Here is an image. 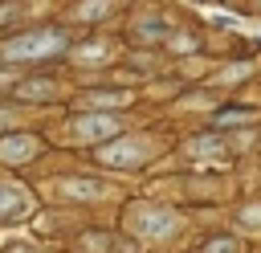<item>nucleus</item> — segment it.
I'll use <instances>...</instances> for the list:
<instances>
[{
  "label": "nucleus",
  "mask_w": 261,
  "mask_h": 253,
  "mask_svg": "<svg viewBox=\"0 0 261 253\" xmlns=\"http://www.w3.org/2000/svg\"><path fill=\"white\" fill-rule=\"evenodd\" d=\"M253 65L249 61H241V65H232V69H224V73H216V82H237V78H245Z\"/></svg>",
  "instance_id": "16"
},
{
  "label": "nucleus",
  "mask_w": 261,
  "mask_h": 253,
  "mask_svg": "<svg viewBox=\"0 0 261 253\" xmlns=\"http://www.w3.org/2000/svg\"><path fill=\"white\" fill-rule=\"evenodd\" d=\"M126 229L135 233V237H143V241H163V237H175L179 233V216L171 212V208H163V204H130L126 208Z\"/></svg>",
  "instance_id": "2"
},
{
  "label": "nucleus",
  "mask_w": 261,
  "mask_h": 253,
  "mask_svg": "<svg viewBox=\"0 0 261 253\" xmlns=\"http://www.w3.org/2000/svg\"><path fill=\"white\" fill-rule=\"evenodd\" d=\"M118 118L114 114H102V110H86L69 122V139L73 143H102V139H114L118 135Z\"/></svg>",
  "instance_id": "4"
},
{
  "label": "nucleus",
  "mask_w": 261,
  "mask_h": 253,
  "mask_svg": "<svg viewBox=\"0 0 261 253\" xmlns=\"http://www.w3.org/2000/svg\"><path fill=\"white\" fill-rule=\"evenodd\" d=\"M41 151V139L37 135H8V139H0V163H24V159H33Z\"/></svg>",
  "instance_id": "7"
},
{
  "label": "nucleus",
  "mask_w": 261,
  "mask_h": 253,
  "mask_svg": "<svg viewBox=\"0 0 261 253\" xmlns=\"http://www.w3.org/2000/svg\"><path fill=\"white\" fill-rule=\"evenodd\" d=\"M12 253H33V249H12Z\"/></svg>",
  "instance_id": "19"
},
{
  "label": "nucleus",
  "mask_w": 261,
  "mask_h": 253,
  "mask_svg": "<svg viewBox=\"0 0 261 253\" xmlns=\"http://www.w3.org/2000/svg\"><path fill=\"white\" fill-rule=\"evenodd\" d=\"M8 122H16V114H12V110H4V106H0V127H8Z\"/></svg>",
  "instance_id": "18"
},
{
  "label": "nucleus",
  "mask_w": 261,
  "mask_h": 253,
  "mask_svg": "<svg viewBox=\"0 0 261 253\" xmlns=\"http://www.w3.org/2000/svg\"><path fill=\"white\" fill-rule=\"evenodd\" d=\"M57 94H61V86L53 78H29V82L16 86V98H24V102H49Z\"/></svg>",
  "instance_id": "10"
},
{
  "label": "nucleus",
  "mask_w": 261,
  "mask_h": 253,
  "mask_svg": "<svg viewBox=\"0 0 261 253\" xmlns=\"http://www.w3.org/2000/svg\"><path fill=\"white\" fill-rule=\"evenodd\" d=\"M57 200H102V180H90V175H69V180H49L45 184Z\"/></svg>",
  "instance_id": "5"
},
{
  "label": "nucleus",
  "mask_w": 261,
  "mask_h": 253,
  "mask_svg": "<svg viewBox=\"0 0 261 253\" xmlns=\"http://www.w3.org/2000/svg\"><path fill=\"white\" fill-rule=\"evenodd\" d=\"M106 53V45H86V49H77V57H82V65H90L94 57H102Z\"/></svg>",
  "instance_id": "17"
},
{
  "label": "nucleus",
  "mask_w": 261,
  "mask_h": 253,
  "mask_svg": "<svg viewBox=\"0 0 261 253\" xmlns=\"http://www.w3.org/2000/svg\"><path fill=\"white\" fill-rule=\"evenodd\" d=\"M200 253H241V245H237L232 237H216V241H208Z\"/></svg>",
  "instance_id": "15"
},
{
  "label": "nucleus",
  "mask_w": 261,
  "mask_h": 253,
  "mask_svg": "<svg viewBox=\"0 0 261 253\" xmlns=\"http://www.w3.org/2000/svg\"><path fill=\"white\" fill-rule=\"evenodd\" d=\"M65 49H69L65 29H33V33L0 41V57L4 61H45V57L65 53Z\"/></svg>",
  "instance_id": "1"
},
{
  "label": "nucleus",
  "mask_w": 261,
  "mask_h": 253,
  "mask_svg": "<svg viewBox=\"0 0 261 253\" xmlns=\"http://www.w3.org/2000/svg\"><path fill=\"white\" fill-rule=\"evenodd\" d=\"M237 224H241V233L261 237V200H257V204H245V208L237 212Z\"/></svg>",
  "instance_id": "12"
},
{
  "label": "nucleus",
  "mask_w": 261,
  "mask_h": 253,
  "mask_svg": "<svg viewBox=\"0 0 261 253\" xmlns=\"http://www.w3.org/2000/svg\"><path fill=\"white\" fill-rule=\"evenodd\" d=\"M86 102L98 110V106H122V102H130V94H122V90H94V94H86Z\"/></svg>",
  "instance_id": "14"
},
{
  "label": "nucleus",
  "mask_w": 261,
  "mask_h": 253,
  "mask_svg": "<svg viewBox=\"0 0 261 253\" xmlns=\"http://www.w3.org/2000/svg\"><path fill=\"white\" fill-rule=\"evenodd\" d=\"M82 249L86 253H135V245L122 241V237H114V233H86Z\"/></svg>",
  "instance_id": "9"
},
{
  "label": "nucleus",
  "mask_w": 261,
  "mask_h": 253,
  "mask_svg": "<svg viewBox=\"0 0 261 253\" xmlns=\"http://www.w3.org/2000/svg\"><path fill=\"white\" fill-rule=\"evenodd\" d=\"M184 155H188L192 163H220V159H228V143H224L220 135H196V139L184 147Z\"/></svg>",
  "instance_id": "6"
},
{
  "label": "nucleus",
  "mask_w": 261,
  "mask_h": 253,
  "mask_svg": "<svg viewBox=\"0 0 261 253\" xmlns=\"http://www.w3.org/2000/svg\"><path fill=\"white\" fill-rule=\"evenodd\" d=\"M106 12H110V0H86V4L69 8L73 20H98V16H106Z\"/></svg>",
  "instance_id": "13"
},
{
  "label": "nucleus",
  "mask_w": 261,
  "mask_h": 253,
  "mask_svg": "<svg viewBox=\"0 0 261 253\" xmlns=\"http://www.w3.org/2000/svg\"><path fill=\"white\" fill-rule=\"evenodd\" d=\"M33 212V196L16 184H0V220H20Z\"/></svg>",
  "instance_id": "8"
},
{
  "label": "nucleus",
  "mask_w": 261,
  "mask_h": 253,
  "mask_svg": "<svg viewBox=\"0 0 261 253\" xmlns=\"http://www.w3.org/2000/svg\"><path fill=\"white\" fill-rule=\"evenodd\" d=\"M98 159L106 167H143L151 159V139L147 135H130V139H118V143H106L98 151Z\"/></svg>",
  "instance_id": "3"
},
{
  "label": "nucleus",
  "mask_w": 261,
  "mask_h": 253,
  "mask_svg": "<svg viewBox=\"0 0 261 253\" xmlns=\"http://www.w3.org/2000/svg\"><path fill=\"white\" fill-rule=\"evenodd\" d=\"M130 37H135V41H163V37H167V20H163V16H139V20L130 24Z\"/></svg>",
  "instance_id": "11"
}]
</instances>
